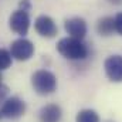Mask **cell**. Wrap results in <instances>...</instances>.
Returning a JSON list of instances; mask_svg holds the SVG:
<instances>
[{
    "label": "cell",
    "instance_id": "cell-1",
    "mask_svg": "<svg viewBox=\"0 0 122 122\" xmlns=\"http://www.w3.org/2000/svg\"><path fill=\"white\" fill-rule=\"evenodd\" d=\"M57 51L67 60L80 61L85 60L88 57V48L82 43V40L74 38V37H65L61 38L57 43Z\"/></svg>",
    "mask_w": 122,
    "mask_h": 122
},
{
    "label": "cell",
    "instance_id": "cell-2",
    "mask_svg": "<svg viewBox=\"0 0 122 122\" xmlns=\"http://www.w3.org/2000/svg\"><path fill=\"white\" fill-rule=\"evenodd\" d=\"M31 87L38 95H50L57 90V77L48 70H38L31 75Z\"/></svg>",
    "mask_w": 122,
    "mask_h": 122
},
{
    "label": "cell",
    "instance_id": "cell-3",
    "mask_svg": "<svg viewBox=\"0 0 122 122\" xmlns=\"http://www.w3.org/2000/svg\"><path fill=\"white\" fill-rule=\"evenodd\" d=\"M24 112H26V102L19 97L6 98L0 108V115L9 119L20 118L21 115H24Z\"/></svg>",
    "mask_w": 122,
    "mask_h": 122
},
{
    "label": "cell",
    "instance_id": "cell-4",
    "mask_svg": "<svg viewBox=\"0 0 122 122\" xmlns=\"http://www.w3.org/2000/svg\"><path fill=\"white\" fill-rule=\"evenodd\" d=\"M10 54L17 61H27L34 54V44L24 37L17 38L10 46Z\"/></svg>",
    "mask_w": 122,
    "mask_h": 122
},
{
    "label": "cell",
    "instance_id": "cell-5",
    "mask_svg": "<svg viewBox=\"0 0 122 122\" xmlns=\"http://www.w3.org/2000/svg\"><path fill=\"white\" fill-rule=\"evenodd\" d=\"M9 26H10V30L14 31L16 34L24 37L29 29H30V16H29V11H24V10H17L14 11L10 19H9Z\"/></svg>",
    "mask_w": 122,
    "mask_h": 122
},
{
    "label": "cell",
    "instance_id": "cell-6",
    "mask_svg": "<svg viewBox=\"0 0 122 122\" xmlns=\"http://www.w3.org/2000/svg\"><path fill=\"white\" fill-rule=\"evenodd\" d=\"M104 68L109 81L122 82V56L119 54L109 56L104 62Z\"/></svg>",
    "mask_w": 122,
    "mask_h": 122
},
{
    "label": "cell",
    "instance_id": "cell-7",
    "mask_svg": "<svg viewBox=\"0 0 122 122\" xmlns=\"http://www.w3.org/2000/svg\"><path fill=\"white\" fill-rule=\"evenodd\" d=\"M34 30L37 31V34H40L41 37H46V38H53L57 36L58 33V27L57 24L54 23V20L50 17V16H46V14H41L34 21Z\"/></svg>",
    "mask_w": 122,
    "mask_h": 122
},
{
    "label": "cell",
    "instance_id": "cell-8",
    "mask_svg": "<svg viewBox=\"0 0 122 122\" xmlns=\"http://www.w3.org/2000/svg\"><path fill=\"white\" fill-rule=\"evenodd\" d=\"M64 29L67 31L68 37H74L78 40H84V37L87 36V31H88L85 20L81 17H72V19L65 20Z\"/></svg>",
    "mask_w": 122,
    "mask_h": 122
},
{
    "label": "cell",
    "instance_id": "cell-9",
    "mask_svg": "<svg viewBox=\"0 0 122 122\" xmlns=\"http://www.w3.org/2000/svg\"><path fill=\"white\" fill-rule=\"evenodd\" d=\"M62 111L57 104H48L40 109V122H60Z\"/></svg>",
    "mask_w": 122,
    "mask_h": 122
},
{
    "label": "cell",
    "instance_id": "cell-10",
    "mask_svg": "<svg viewBox=\"0 0 122 122\" xmlns=\"http://www.w3.org/2000/svg\"><path fill=\"white\" fill-rule=\"evenodd\" d=\"M97 31L99 36L108 37L115 31V23H114V17H102L98 20L97 23Z\"/></svg>",
    "mask_w": 122,
    "mask_h": 122
},
{
    "label": "cell",
    "instance_id": "cell-11",
    "mask_svg": "<svg viewBox=\"0 0 122 122\" xmlns=\"http://www.w3.org/2000/svg\"><path fill=\"white\" fill-rule=\"evenodd\" d=\"M75 122H101V118L94 109H81L75 117Z\"/></svg>",
    "mask_w": 122,
    "mask_h": 122
},
{
    "label": "cell",
    "instance_id": "cell-12",
    "mask_svg": "<svg viewBox=\"0 0 122 122\" xmlns=\"http://www.w3.org/2000/svg\"><path fill=\"white\" fill-rule=\"evenodd\" d=\"M11 54L9 50H4V48H0V72L7 70L10 65H11Z\"/></svg>",
    "mask_w": 122,
    "mask_h": 122
},
{
    "label": "cell",
    "instance_id": "cell-13",
    "mask_svg": "<svg viewBox=\"0 0 122 122\" xmlns=\"http://www.w3.org/2000/svg\"><path fill=\"white\" fill-rule=\"evenodd\" d=\"M114 23H115V31L119 36H122V11L114 17Z\"/></svg>",
    "mask_w": 122,
    "mask_h": 122
},
{
    "label": "cell",
    "instance_id": "cell-14",
    "mask_svg": "<svg viewBox=\"0 0 122 122\" xmlns=\"http://www.w3.org/2000/svg\"><path fill=\"white\" fill-rule=\"evenodd\" d=\"M7 95H9V87H6V85H0V104H3L4 102V99L7 98Z\"/></svg>",
    "mask_w": 122,
    "mask_h": 122
},
{
    "label": "cell",
    "instance_id": "cell-15",
    "mask_svg": "<svg viewBox=\"0 0 122 122\" xmlns=\"http://www.w3.org/2000/svg\"><path fill=\"white\" fill-rule=\"evenodd\" d=\"M31 9L30 0H21L20 1V10H24V11H29Z\"/></svg>",
    "mask_w": 122,
    "mask_h": 122
},
{
    "label": "cell",
    "instance_id": "cell-16",
    "mask_svg": "<svg viewBox=\"0 0 122 122\" xmlns=\"http://www.w3.org/2000/svg\"><path fill=\"white\" fill-rule=\"evenodd\" d=\"M111 3H115V4H121L122 3V0H109Z\"/></svg>",
    "mask_w": 122,
    "mask_h": 122
},
{
    "label": "cell",
    "instance_id": "cell-17",
    "mask_svg": "<svg viewBox=\"0 0 122 122\" xmlns=\"http://www.w3.org/2000/svg\"><path fill=\"white\" fill-rule=\"evenodd\" d=\"M1 80H3V77H1V72H0V85L3 84V82H1Z\"/></svg>",
    "mask_w": 122,
    "mask_h": 122
},
{
    "label": "cell",
    "instance_id": "cell-18",
    "mask_svg": "<svg viewBox=\"0 0 122 122\" xmlns=\"http://www.w3.org/2000/svg\"><path fill=\"white\" fill-rule=\"evenodd\" d=\"M105 122H114V121H105Z\"/></svg>",
    "mask_w": 122,
    "mask_h": 122
},
{
    "label": "cell",
    "instance_id": "cell-19",
    "mask_svg": "<svg viewBox=\"0 0 122 122\" xmlns=\"http://www.w3.org/2000/svg\"><path fill=\"white\" fill-rule=\"evenodd\" d=\"M0 118H1V115H0Z\"/></svg>",
    "mask_w": 122,
    "mask_h": 122
}]
</instances>
